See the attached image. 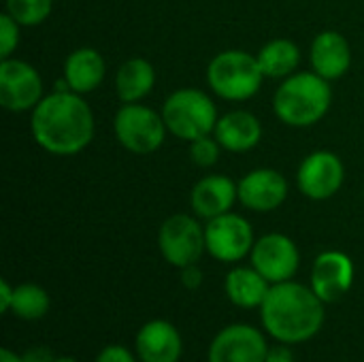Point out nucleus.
Returning <instances> with one entry per match:
<instances>
[{"label": "nucleus", "instance_id": "nucleus-10", "mask_svg": "<svg viewBox=\"0 0 364 362\" xmlns=\"http://www.w3.org/2000/svg\"><path fill=\"white\" fill-rule=\"evenodd\" d=\"M250 256H252V267L271 284L290 282L299 271V262H301L296 243L282 233H271L260 237L254 243Z\"/></svg>", "mask_w": 364, "mask_h": 362}, {"label": "nucleus", "instance_id": "nucleus-29", "mask_svg": "<svg viewBox=\"0 0 364 362\" xmlns=\"http://www.w3.org/2000/svg\"><path fill=\"white\" fill-rule=\"evenodd\" d=\"M21 361L23 362H53V352L49 350V348H43V346H38V348H30L23 356H21Z\"/></svg>", "mask_w": 364, "mask_h": 362}, {"label": "nucleus", "instance_id": "nucleus-20", "mask_svg": "<svg viewBox=\"0 0 364 362\" xmlns=\"http://www.w3.org/2000/svg\"><path fill=\"white\" fill-rule=\"evenodd\" d=\"M271 286L273 284L264 280L254 267H239L226 275V294L237 307L243 309L262 307Z\"/></svg>", "mask_w": 364, "mask_h": 362}, {"label": "nucleus", "instance_id": "nucleus-13", "mask_svg": "<svg viewBox=\"0 0 364 362\" xmlns=\"http://www.w3.org/2000/svg\"><path fill=\"white\" fill-rule=\"evenodd\" d=\"M354 284V262L343 252H324L311 269V288L324 303H337Z\"/></svg>", "mask_w": 364, "mask_h": 362}, {"label": "nucleus", "instance_id": "nucleus-25", "mask_svg": "<svg viewBox=\"0 0 364 362\" xmlns=\"http://www.w3.org/2000/svg\"><path fill=\"white\" fill-rule=\"evenodd\" d=\"M220 149H222V145L218 143V139L207 134V137H200L190 143V158L196 166L209 169L220 160Z\"/></svg>", "mask_w": 364, "mask_h": 362}, {"label": "nucleus", "instance_id": "nucleus-3", "mask_svg": "<svg viewBox=\"0 0 364 362\" xmlns=\"http://www.w3.org/2000/svg\"><path fill=\"white\" fill-rule=\"evenodd\" d=\"M333 105L328 79L318 73H294L284 79L273 96L275 115L294 128L318 124Z\"/></svg>", "mask_w": 364, "mask_h": 362}, {"label": "nucleus", "instance_id": "nucleus-7", "mask_svg": "<svg viewBox=\"0 0 364 362\" xmlns=\"http://www.w3.org/2000/svg\"><path fill=\"white\" fill-rule=\"evenodd\" d=\"M158 245L164 260L173 267H190L200 260L207 250L205 228L200 222L186 213H175L164 220L158 233Z\"/></svg>", "mask_w": 364, "mask_h": 362}, {"label": "nucleus", "instance_id": "nucleus-23", "mask_svg": "<svg viewBox=\"0 0 364 362\" xmlns=\"http://www.w3.org/2000/svg\"><path fill=\"white\" fill-rule=\"evenodd\" d=\"M51 307L49 294L45 288H41L38 284H21L15 288V297H13V305L11 312L21 318V320H41L47 316Z\"/></svg>", "mask_w": 364, "mask_h": 362}, {"label": "nucleus", "instance_id": "nucleus-4", "mask_svg": "<svg viewBox=\"0 0 364 362\" xmlns=\"http://www.w3.org/2000/svg\"><path fill=\"white\" fill-rule=\"evenodd\" d=\"M162 117L168 132L188 143L211 134L220 119L213 100L196 87H181L173 92L164 100Z\"/></svg>", "mask_w": 364, "mask_h": 362}, {"label": "nucleus", "instance_id": "nucleus-31", "mask_svg": "<svg viewBox=\"0 0 364 362\" xmlns=\"http://www.w3.org/2000/svg\"><path fill=\"white\" fill-rule=\"evenodd\" d=\"M267 362H294V356H292L290 348H286V346H277V348H269Z\"/></svg>", "mask_w": 364, "mask_h": 362}, {"label": "nucleus", "instance_id": "nucleus-33", "mask_svg": "<svg viewBox=\"0 0 364 362\" xmlns=\"http://www.w3.org/2000/svg\"><path fill=\"white\" fill-rule=\"evenodd\" d=\"M53 362H77L75 358H55Z\"/></svg>", "mask_w": 364, "mask_h": 362}, {"label": "nucleus", "instance_id": "nucleus-27", "mask_svg": "<svg viewBox=\"0 0 364 362\" xmlns=\"http://www.w3.org/2000/svg\"><path fill=\"white\" fill-rule=\"evenodd\" d=\"M96 362H136L132 352H128L126 348L122 346H107L100 354Z\"/></svg>", "mask_w": 364, "mask_h": 362}, {"label": "nucleus", "instance_id": "nucleus-12", "mask_svg": "<svg viewBox=\"0 0 364 362\" xmlns=\"http://www.w3.org/2000/svg\"><path fill=\"white\" fill-rule=\"evenodd\" d=\"M269 346L260 331L247 324L226 326L209 348V362H267Z\"/></svg>", "mask_w": 364, "mask_h": 362}, {"label": "nucleus", "instance_id": "nucleus-15", "mask_svg": "<svg viewBox=\"0 0 364 362\" xmlns=\"http://www.w3.org/2000/svg\"><path fill=\"white\" fill-rule=\"evenodd\" d=\"M239 198V186L226 175L203 177L190 194L192 209L203 220H213L232 209Z\"/></svg>", "mask_w": 364, "mask_h": 362}, {"label": "nucleus", "instance_id": "nucleus-30", "mask_svg": "<svg viewBox=\"0 0 364 362\" xmlns=\"http://www.w3.org/2000/svg\"><path fill=\"white\" fill-rule=\"evenodd\" d=\"M13 297H15V288L9 286V282H0V312H11L13 305Z\"/></svg>", "mask_w": 364, "mask_h": 362}, {"label": "nucleus", "instance_id": "nucleus-9", "mask_svg": "<svg viewBox=\"0 0 364 362\" xmlns=\"http://www.w3.org/2000/svg\"><path fill=\"white\" fill-rule=\"evenodd\" d=\"M43 100V79L38 70L15 58L0 62V105L6 111L21 113L34 109Z\"/></svg>", "mask_w": 364, "mask_h": 362}, {"label": "nucleus", "instance_id": "nucleus-16", "mask_svg": "<svg viewBox=\"0 0 364 362\" xmlns=\"http://www.w3.org/2000/svg\"><path fill=\"white\" fill-rule=\"evenodd\" d=\"M311 66L314 73H318L320 77L333 81L343 77L350 66H352V49L348 38L337 32V30H324L320 32L314 43H311Z\"/></svg>", "mask_w": 364, "mask_h": 362}, {"label": "nucleus", "instance_id": "nucleus-21", "mask_svg": "<svg viewBox=\"0 0 364 362\" xmlns=\"http://www.w3.org/2000/svg\"><path fill=\"white\" fill-rule=\"evenodd\" d=\"M156 83V70L145 58L126 60L115 75V92L122 102H139L143 100Z\"/></svg>", "mask_w": 364, "mask_h": 362}, {"label": "nucleus", "instance_id": "nucleus-24", "mask_svg": "<svg viewBox=\"0 0 364 362\" xmlns=\"http://www.w3.org/2000/svg\"><path fill=\"white\" fill-rule=\"evenodd\" d=\"M53 0H6V13L19 26H38L51 15Z\"/></svg>", "mask_w": 364, "mask_h": 362}, {"label": "nucleus", "instance_id": "nucleus-8", "mask_svg": "<svg viewBox=\"0 0 364 362\" xmlns=\"http://www.w3.org/2000/svg\"><path fill=\"white\" fill-rule=\"evenodd\" d=\"M205 241L207 252L220 262H237L245 258L247 254H252V247L256 243L252 224L232 211L207 220Z\"/></svg>", "mask_w": 364, "mask_h": 362}, {"label": "nucleus", "instance_id": "nucleus-1", "mask_svg": "<svg viewBox=\"0 0 364 362\" xmlns=\"http://www.w3.org/2000/svg\"><path fill=\"white\" fill-rule=\"evenodd\" d=\"M30 130L41 149L53 156H75L94 139V113L81 94L55 90L32 109Z\"/></svg>", "mask_w": 364, "mask_h": 362}, {"label": "nucleus", "instance_id": "nucleus-28", "mask_svg": "<svg viewBox=\"0 0 364 362\" xmlns=\"http://www.w3.org/2000/svg\"><path fill=\"white\" fill-rule=\"evenodd\" d=\"M181 284H183L188 290H198L200 284H203V271H200L196 265L183 267V269H181Z\"/></svg>", "mask_w": 364, "mask_h": 362}, {"label": "nucleus", "instance_id": "nucleus-6", "mask_svg": "<svg viewBox=\"0 0 364 362\" xmlns=\"http://www.w3.org/2000/svg\"><path fill=\"white\" fill-rule=\"evenodd\" d=\"M113 132L124 149L147 156L162 147L168 128L162 113L139 102H124L113 117Z\"/></svg>", "mask_w": 364, "mask_h": 362}, {"label": "nucleus", "instance_id": "nucleus-26", "mask_svg": "<svg viewBox=\"0 0 364 362\" xmlns=\"http://www.w3.org/2000/svg\"><path fill=\"white\" fill-rule=\"evenodd\" d=\"M19 45V23L9 15L2 13L0 15V55L11 58V53L15 51V47Z\"/></svg>", "mask_w": 364, "mask_h": 362}, {"label": "nucleus", "instance_id": "nucleus-19", "mask_svg": "<svg viewBox=\"0 0 364 362\" xmlns=\"http://www.w3.org/2000/svg\"><path fill=\"white\" fill-rule=\"evenodd\" d=\"M105 58L100 51L92 47H79L73 53H68L64 62V79L70 87V92L77 94H90L94 92L102 79H105Z\"/></svg>", "mask_w": 364, "mask_h": 362}, {"label": "nucleus", "instance_id": "nucleus-17", "mask_svg": "<svg viewBox=\"0 0 364 362\" xmlns=\"http://www.w3.org/2000/svg\"><path fill=\"white\" fill-rule=\"evenodd\" d=\"M136 354L143 362H177L183 350L179 331L166 320L147 322L136 335Z\"/></svg>", "mask_w": 364, "mask_h": 362}, {"label": "nucleus", "instance_id": "nucleus-18", "mask_svg": "<svg viewBox=\"0 0 364 362\" xmlns=\"http://www.w3.org/2000/svg\"><path fill=\"white\" fill-rule=\"evenodd\" d=\"M213 137L226 151H250L262 139V124L250 111H230L218 119Z\"/></svg>", "mask_w": 364, "mask_h": 362}, {"label": "nucleus", "instance_id": "nucleus-32", "mask_svg": "<svg viewBox=\"0 0 364 362\" xmlns=\"http://www.w3.org/2000/svg\"><path fill=\"white\" fill-rule=\"evenodd\" d=\"M0 362H23V361H21V356L13 354L9 348H2V350H0Z\"/></svg>", "mask_w": 364, "mask_h": 362}, {"label": "nucleus", "instance_id": "nucleus-2", "mask_svg": "<svg viewBox=\"0 0 364 362\" xmlns=\"http://www.w3.org/2000/svg\"><path fill=\"white\" fill-rule=\"evenodd\" d=\"M260 312L267 333L288 346L309 341L324 324V301L296 282L273 284Z\"/></svg>", "mask_w": 364, "mask_h": 362}, {"label": "nucleus", "instance_id": "nucleus-14", "mask_svg": "<svg viewBox=\"0 0 364 362\" xmlns=\"http://www.w3.org/2000/svg\"><path fill=\"white\" fill-rule=\"evenodd\" d=\"M288 196V181L275 169H256L250 171L239 181V203L258 213L273 211L284 205Z\"/></svg>", "mask_w": 364, "mask_h": 362}, {"label": "nucleus", "instance_id": "nucleus-22", "mask_svg": "<svg viewBox=\"0 0 364 362\" xmlns=\"http://www.w3.org/2000/svg\"><path fill=\"white\" fill-rule=\"evenodd\" d=\"M258 64L264 73V77L271 79H286L294 75V70L301 64V49L296 43L288 38H273L269 41L258 53Z\"/></svg>", "mask_w": 364, "mask_h": 362}, {"label": "nucleus", "instance_id": "nucleus-11", "mask_svg": "<svg viewBox=\"0 0 364 362\" xmlns=\"http://www.w3.org/2000/svg\"><path fill=\"white\" fill-rule=\"evenodd\" d=\"M346 179L343 162L337 154L320 149L309 154L296 173L299 190L311 201H326L335 196Z\"/></svg>", "mask_w": 364, "mask_h": 362}, {"label": "nucleus", "instance_id": "nucleus-5", "mask_svg": "<svg viewBox=\"0 0 364 362\" xmlns=\"http://www.w3.org/2000/svg\"><path fill=\"white\" fill-rule=\"evenodd\" d=\"M264 73L258 58L241 51L228 49L218 53L207 68L209 87L224 100H247L262 85Z\"/></svg>", "mask_w": 364, "mask_h": 362}]
</instances>
